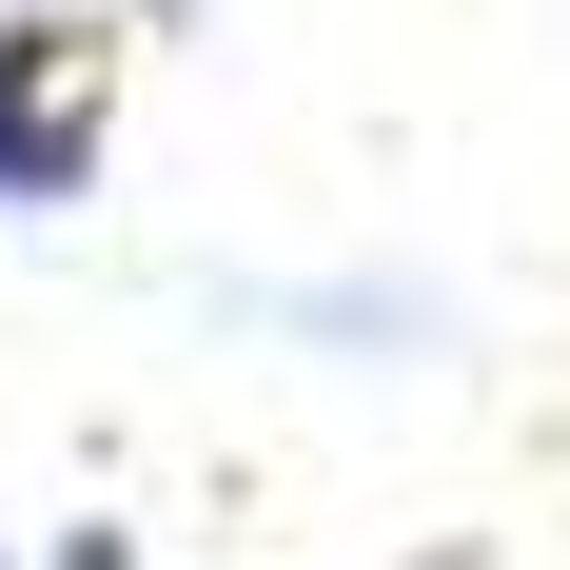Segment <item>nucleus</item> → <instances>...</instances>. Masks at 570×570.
Returning a JSON list of instances; mask_svg holds the SVG:
<instances>
[{
	"label": "nucleus",
	"mask_w": 570,
	"mask_h": 570,
	"mask_svg": "<svg viewBox=\"0 0 570 570\" xmlns=\"http://www.w3.org/2000/svg\"><path fill=\"white\" fill-rule=\"evenodd\" d=\"M118 158V79H99V20L20 0L0 20V217H79Z\"/></svg>",
	"instance_id": "1"
},
{
	"label": "nucleus",
	"mask_w": 570,
	"mask_h": 570,
	"mask_svg": "<svg viewBox=\"0 0 570 570\" xmlns=\"http://www.w3.org/2000/svg\"><path fill=\"white\" fill-rule=\"evenodd\" d=\"M40 570H158V551H138V531H118V512H79V531H59Z\"/></svg>",
	"instance_id": "2"
},
{
	"label": "nucleus",
	"mask_w": 570,
	"mask_h": 570,
	"mask_svg": "<svg viewBox=\"0 0 570 570\" xmlns=\"http://www.w3.org/2000/svg\"><path fill=\"white\" fill-rule=\"evenodd\" d=\"M59 20H99V40H118V20H138V40H177L197 0H59Z\"/></svg>",
	"instance_id": "3"
},
{
	"label": "nucleus",
	"mask_w": 570,
	"mask_h": 570,
	"mask_svg": "<svg viewBox=\"0 0 570 570\" xmlns=\"http://www.w3.org/2000/svg\"><path fill=\"white\" fill-rule=\"evenodd\" d=\"M0 570H20V551H0Z\"/></svg>",
	"instance_id": "4"
}]
</instances>
